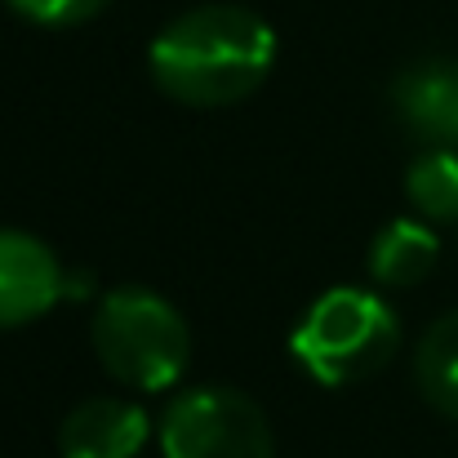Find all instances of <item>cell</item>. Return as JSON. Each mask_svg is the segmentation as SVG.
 Instances as JSON below:
<instances>
[{
	"label": "cell",
	"instance_id": "obj_11",
	"mask_svg": "<svg viewBox=\"0 0 458 458\" xmlns=\"http://www.w3.org/2000/svg\"><path fill=\"white\" fill-rule=\"evenodd\" d=\"M13 13H22L36 27H76L107 9V0H9Z\"/></svg>",
	"mask_w": 458,
	"mask_h": 458
},
{
	"label": "cell",
	"instance_id": "obj_10",
	"mask_svg": "<svg viewBox=\"0 0 458 458\" xmlns=\"http://www.w3.org/2000/svg\"><path fill=\"white\" fill-rule=\"evenodd\" d=\"M405 196L432 223H458V148H432L405 174Z\"/></svg>",
	"mask_w": 458,
	"mask_h": 458
},
{
	"label": "cell",
	"instance_id": "obj_7",
	"mask_svg": "<svg viewBox=\"0 0 458 458\" xmlns=\"http://www.w3.org/2000/svg\"><path fill=\"white\" fill-rule=\"evenodd\" d=\"M396 116L428 143L458 148V63L454 58H423L392 81Z\"/></svg>",
	"mask_w": 458,
	"mask_h": 458
},
{
	"label": "cell",
	"instance_id": "obj_9",
	"mask_svg": "<svg viewBox=\"0 0 458 458\" xmlns=\"http://www.w3.org/2000/svg\"><path fill=\"white\" fill-rule=\"evenodd\" d=\"M414 383L432 410L458 423V307L428 325L414 352Z\"/></svg>",
	"mask_w": 458,
	"mask_h": 458
},
{
	"label": "cell",
	"instance_id": "obj_8",
	"mask_svg": "<svg viewBox=\"0 0 458 458\" xmlns=\"http://www.w3.org/2000/svg\"><path fill=\"white\" fill-rule=\"evenodd\" d=\"M441 259V241L428 223L396 218L369 245V276L378 285H419Z\"/></svg>",
	"mask_w": 458,
	"mask_h": 458
},
{
	"label": "cell",
	"instance_id": "obj_3",
	"mask_svg": "<svg viewBox=\"0 0 458 458\" xmlns=\"http://www.w3.org/2000/svg\"><path fill=\"white\" fill-rule=\"evenodd\" d=\"M94 352L116 383L165 392L187 374L191 329L178 307L143 285L112 290L94 311Z\"/></svg>",
	"mask_w": 458,
	"mask_h": 458
},
{
	"label": "cell",
	"instance_id": "obj_2",
	"mask_svg": "<svg viewBox=\"0 0 458 458\" xmlns=\"http://www.w3.org/2000/svg\"><path fill=\"white\" fill-rule=\"evenodd\" d=\"M401 347L396 311L369 290L338 285L303 311L290 352L320 387H347L378 374Z\"/></svg>",
	"mask_w": 458,
	"mask_h": 458
},
{
	"label": "cell",
	"instance_id": "obj_1",
	"mask_svg": "<svg viewBox=\"0 0 458 458\" xmlns=\"http://www.w3.org/2000/svg\"><path fill=\"white\" fill-rule=\"evenodd\" d=\"M276 63V31L245 4H200L160 27L148 49L152 81L187 107L250 98Z\"/></svg>",
	"mask_w": 458,
	"mask_h": 458
},
{
	"label": "cell",
	"instance_id": "obj_6",
	"mask_svg": "<svg viewBox=\"0 0 458 458\" xmlns=\"http://www.w3.org/2000/svg\"><path fill=\"white\" fill-rule=\"evenodd\" d=\"M148 437H152V419L143 405L121 396H94L63 419L58 450L63 458H139Z\"/></svg>",
	"mask_w": 458,
	"mask_h": 458
},
{
	"label": "cell",
	"instance_id": "obj_4",
	"mask_svg": "<svg viewBox=\"0 0 458 458\" xmlns=\"http://www.w3.org/2000/svg\"><path fill=\"white\" fill-rule=\"evenodd\" d=\"M165 458H276V441L259 401L236 387L205 383L182 392L160 419Z\"/></svg>",
	"mask_w": 458,
	"mask_h": 458
},
{
	"label": "cell",
	"instance_id": "obj_5",
	"mask_svg": "<svg viewBox=\"0 0 458 458\" xmlns=\"http://www.w3.org/2000/svg\"><path fill=\"white\" fill-rule=\"evenodd\" d=\"M76 294L58 254L31 232L0 227V329H18Z\"/></svg>",
	"mask_w": 458,
	"mask_h": 458
}]
</instances>
